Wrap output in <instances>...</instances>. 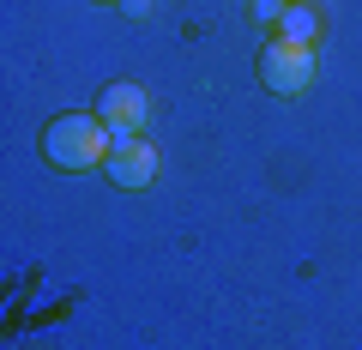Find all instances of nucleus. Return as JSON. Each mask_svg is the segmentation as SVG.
Wrapping results in <instances>:
<instances>
[{"instance_id":"obj_1","label":"nucleus","mask_w":362,"mask_h":350,"mask_svg":"<svg viewBox=\"0 0 362 350\" xmlns=\"http://www.w3.org/2000/svg\"><path fill=\"white\" fill-rule=\"evenodd\" d=\"M109 151H115V133L97 115H54L42 127V157L61 169H103Z\"/></svg>"},{"instance_id":"obj_2","label":"nucleus","mask_w":362,"mask_h":350,"mask_svg":"<svg viewBox=\"0 0 362 350\" xmlns=\"http://www.w3.org/2000/svg\"><path fill=\"white\" fill-rule=\"evenodd\" d=\"M314 49L308 42H266V54H259V78H266V91H278V97H302L314 85Z\"/></svg>"},{"instance_id":"obj_3","label":"nucleus","mask_w":362,"mask_h":350,"mask_svg":"<svg viewBox=\"0 0 362 350\" xmlns=\"http://www.w3.org/2000/svg\"><path fill=\"white\" fill-rule=\"evenodd\" d=\"M97 121H103L115 139H139V127L151 121V97H145V85H133V78L109 85V91L97 97Z\"/></svg>"},{"instance_id":"obj_4","label":"nucleus","mask_w":362,"mask_h":350,"mask_svg":"<svg viewBox=\"0 0 362 350\" xmlns=\"http://www.w3.org/2000/svg\"><path fill=\"white\" fill-rule=\"evenodd\" d=\"M103 169H109V182H115V187L133 194V187H151L157 175H163V151H157L151 139H115V151H109Z\"/></svg>"},{"instance_id":"obj_5","label":"nucleus","mask_w":362,"mask_h":350,"mask_svg":"<svg viewBox=\"0 0 362 350\" xmlns=\"http://www.w3.org/2000/svg\"><path fill=\"white\" fill-rule=\"evenodd\" d=\"M278 37H284V42H308V49H314V37H320V13H314L308 0H290L284 18H278Z\"/></svg>"},{"instance_id":"obj_6","label":"nucleus","mask_w":362,"mask_h":350,"mask_svg":"<svg viewBox=\"0 0 362 350\" xmlns=\"http://www.w3.org/2000/svg\"><path fill=\"white\" fill-rule=\"evenodd\" d=\"M284 6H290V0H254V18H259V25H278Z\"/></svg>"},{"instance_id":"obj_7","label":"nucleus","mask_w":362,"mask_h":350,"mask_svg":"<svg viewBox=\"0 0 362 350\" xmlns=\"http://www.w3.org/2000/svg\"><path fill=\"white\" fill-rule=\"evenodd\" d=\"M109 6H115V0H109Z\"/></svg>"}]
</instances>
